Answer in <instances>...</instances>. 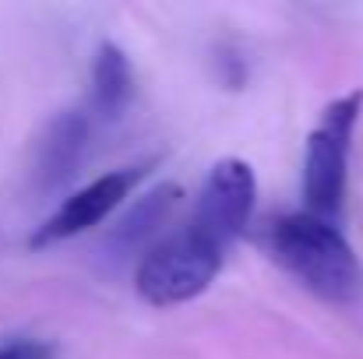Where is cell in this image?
<instances>
[{
  "label": "cell",
  "mask_w": 363,
  "mask_h": 359,
  "mask_svg": "<svg viewBox=\"0 0 363 359\" xmlns=\"http://www.w3.org/2000/svg\"><path fill=\"white\" fill-rule=\"evenodd\" d=\"M134 96V71L117 42H99L92 60V106L103 120H121Z\"/></svg>",
  "instance_id": "obj_8"
},
{
  "label": "cell",
  "mask_w": 363,
  "mask_h": 359,
  "mask_svg": "<svg viewBox=\"0 0 363 359\" xmlns=\"http://www.w3.org/2000/svg\"><path fill=\"white\" fill-rule=\"evenodd\" d=\"M254 201H257V176L250 162H243L237 155L219 159L198 190V205L187 226L226 253L247 229Z\"/></svg>",
  "instance_id": "obj_4"
},
{
  "label": "cell",
  "mask_w": 363,
  "mask_h": 359,
  "mask_svg": "<svg viewBox=\"0 0 363 359\" xmlns=\"http://www.w3.org/2000/svg\"><path fill=\"white\" fill-rule=\"evenodd\" d=\"M0 359H53V346L43 338H11L0 342Z\"/></svg>",
  "instance_id": "obj_9"
},
{
  "label": "cell",
  "mask_w": 363,
  "mask_h": 359,
  "mask_svg": "<svg viewBox=\"0 0 363 359\" xmlns=\"http://www.w3.org/2000/svg\"><path fill=\"white\" fill-rule=\"evenodd\" d=\"M89 137L92 127H89V113L82 110H64L43 127L32 152V183L39 194H53L78 176L89 152Z\"/></svg>",
  "instance_id": "obj_6"
},
{
  "label": "cell",
  "mask_w": 363,
  "mask_h": 359,
  "mask_svg": "<svg viewBox=\"0 0 363 359\" xmlns=\"http://www.w3.org/2000/svg\"><path fill=\"white\" fill-rule=\"evenodd\" d=\"M363 113V92H350L325 106L321 120L314 123L307 137L303 155V201L307 212L318 219L335 222L346 198V176H350V148L353 130Z\"/></svg>",
  "instance_id": "obj_2"
},
{
  "label": "cell",
  "mask_w": 363,
  "mask_h": 359,
  "mask_svg": "<svg viewBox=\"0 0 363 359\" xmlns=\"http://www.w3.org/2000/svg\"><path fill=\"white\" fill-rule=\"evenodd\" d=\"M180 198H184V190H180L177 183H159V187H152L148 194H141L121 219H117V226L106 229V237L99 243L103 257H106L110 264H123V261H130L134 253H141L152 239L159 237V229L169 222V215L177 212Z\"/></svg>",
  "instance_id": "obj_7"
},
{
  "label": "cell",
  "mask_w": 363,
  "mask_h": 359,
  "mask_svg": "<svg viewBox=\"0 0 363 359\" xmlns=\"http://www.w3.org/2000/svg\"><path fill=\"white\" fill-rule=\"evenodd\" d=\"M223 250L198 237L191 226L152 243L134 271V289L152 307H177L198 300L223 268Z\"/></svg>",
  "instance_id": "obj_3"
},
{
  "label": "cell",
  "mask_w": 363,
  "mask_h": 359,
  "mask_svg": "<svg viewBox=\"0 0 363 359\" xmlns=\"http://www.w3.org/2000/svg\"><path fill=\"white\" fill-rule=\"evenodd\" d=\"M272 257L325 303L357 300L363 282L360 261L335 222L311 212L282 215L272 226Z\"/></svg>",
  "instance_id": "obj_1"
},
{
  "label": "cell",
  "mask_w": 363,
  "mask_h": 359,
  "mask_svg": "<svg viewBox=\"0 0 363 359\" xmlns=\"http://www.w3.org/2000/svg\"><path fill=\"white\" fill-rule=\"evenodd\" d=\"M141 176H145V166H123V169H113V173L85 183L82 190L64 198L57 205V212L32 233V246H53V243H64L78 233H89L92 226H99L103 219H110L121 208Z\"/></svg>",
  "instance_id": "obj_5"
}]
</instances>
